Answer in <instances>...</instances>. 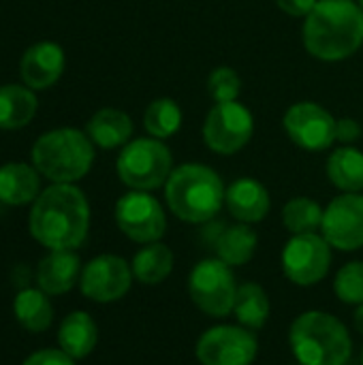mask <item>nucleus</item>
Masks as SVG:
<instances>
[{
    "instance_id": "obj_1",
    "label": "nucleus",
    "mask_w": 363,
    "mask_h": 365,
    "mask_svg": "<svg viewBox=\"0 0 363 365\" xmlns=\"http://www.w3.org/2000/svg\"><path fill=\"white\" fill-rule=\"evenodd\" d=\"M32 237L49 250L79 248L90 229V205L75 184H51L45 188L28 220Z\"/></svg>"
},
{
    "instance_id": "obj_2",
    "label": "nucleus",
    "mask_w": 363,
    "mask_h": 365,
    "mask_svg": "<svg viewBox=\"0 0 363 365\" xmlns=\"http://www.w3.org/2000/svg\"><path fill=\"white\" fill-rule=\"evenodd\" d=\"M306 51L323 62L351 58L363 45V9L355 0H319L304 17Z\"/></svg>"
},
{
    "instance_id": "obj_3",
    "label": "nucleus",
    "mask_w": 363,
    "mask_h": 365,
    "mask_svg": "<svg viewBox=\"0 0 363 365\" xmlns=\"http://www.w3.org/2000/svg\"><path fill=\"white\" fill-rule=\"evenodd\" d=\"M225 184L220 175L201 163H186L171 171L165 184V201L173 216L190 225H205L225 205Z\"/></svg>"
},
{
    "instance_id": "obj_4",
    "label": "nucleus",
    "mask_w": 363,
    "mask_h": 365,
    "mask_svg": "<svg viewBox=\"0 0 363 365\" xmlns=\"http://www.w3.org/2000/svg\"><path fill=\"white\" fill-rule=\"evenodd\" d=\"M289 344L300 365H347L353 353L344 323L323 310L302 312L289 329Z\"/></svg>"
},
{
    "instance_id": "obj_5",
    "label": "nucleus",
    "mask_w": 363,
    "mask_h": 365,
    "mask_svg": "<svg viewBox=\"0 0 363 365\" xmlns=\"http://www.w3.org/2000/svg\"><path fill=\"white\" fill-rule=\"evenodd\" d=\"M94 163V143L77 128H53L32 145V165L53 184H75Z\"/></svg>"
},
{
    "instance_id": "obj_6",
    "label": "nucleus",
    "mask_w": 363,
    "mask_h": 365,
    "mask_svg": "<svg viewBox=\"0 0 363 365\" xmlns=\"http://www.w3.org/2000/svg\"><path fill=\"white\" fill-rule=\"evenodd\" d=\"M173 169L171 150L165 145V141L154 137L131 139L116 160L118 178L131 190L152 192L167 184Z\"/></svg>"
},
{
    "instance_id": "obj_7",
    "label": "nucleus",
    "mask_w": 363,
    "mask_h": 365,
    "mask_svg": "<svg viewBox=\"0 0 363 365\" xmlns=\"http://www.w3.org/2000/svg\"><path fill=\"white\" fill-rule=\"evenodd\" d=\"M188 293L193 304L208 317L223 319L233 312L237 282L231 265L216 259L199 261L188 276Z\"/></svg>"
},
{
    "instance_id": "obj_8",
    "label": "nucleus",
    "mask_w": 363,
    "mask_h": 365,
    "mask_svg": "<svg viewBox=\"0 0 363 365\" xmlns=\"http://www.w3.org/2000/svg\"><path fill=\"white\" fill-rule=\"evenodd\" d=\"M255 135V118L240 101L214 103L203 120V143L223 156H231L248 145Z\"/></svg>"
},
{
    "instance_id": "obj_9",
    "label": "nucleus",
    "mask_w": 363,
    "mask_h": 365,
    "mask_svg": "<svg viewBox=\"0 0 363 365\" xmlns=\"http://www.w3.org/2000/svg\"><path fill=\"white\" fill-rule=\"evenodd\" d=\"M118 229L137 244L160 242L167 231V214L156 197L145 190L122 195L113 210Z\"/></svg>"
},
{
    "instance_id": "obj_10",
    "label": "nucleus",
    "mask_w": 363,
    "mask_h": 365,
    "mask_svg": "<svg viewBox=\"0 0 363 365\" xmlns=\"http://www.w3.org/2000/svg\"><path fill=\"white\" fill-rule=\"evenodd\" d=\"M195 355L201 365H252L259 355V340L242 325H216L201 334Z\"/></svg>"
},
{
    "instance_id": "obj_11",
    "label": "nucleus",
    "mask_w": 363,
    "mask_h": 365,
    "mask_svg": "<svg viewBox=\"0 0 363 365\" xmlns=\"http://www.w3.org/2000/svg\"><path fill=\"white\" fill-rule=\"evenodd\" d=\"M332 265V246L319 233L291 235L282 248V272L297 287L319 284Z\"/></svg>"
},
{
    "instance_id": "obj_12",
    "label": "nucleus",
    "mask_w": 363,
    "mask_h": 365,
    "mask_svg": "<svg viewBox=\"0 0 363 365\" xmlns=\"http://www.w3.org/2000/svg\"><path fill=\"white\" fill-rule=\"evenodd\" d=\"M282 126L287 137L308 152H323L336 143V118L312 101L291 105L282 118Z\"/></svg>"
},
{
    "instance_id": "obj_13",
    "label": "nucleus",
    "mask_w": 363,
    "mask_h": 365,
    "mask_svg": "<svg viewBox=\"0 0 363 365\" xmlns=\"http://www.w3.org/2000/svg\"><path fill=\"white\" fill-rule=\"evenodd\" d=\"M321 235L342 252H355L363 246V195L342 192L323 212Z\"/></svg>"
},
{
    "instance_id": "obj_14",
    "label": "nucleus",
    "mask_w": 363,
    "mask_h": 365,
    "mask_svg": "<svg viewBox=\"0 0 363 365\" xmlns=\"http://www.w3.org/2000/svg\"><path fill=\"white\" fill-rule=\"evenodd\" d=\"M133 278V269L122 257L101 255L83 265L79 289L88 299L96 304H111L122 299L131 291Z\"/></svg>"
},
{
    "instance_id": "obj_15",
    "label": "nucleus",
    "mask_w": 363,
    "mask_h": 365,
    "mask_svg": "<svg viewBox=\"0 0 363 365\" xmlns=\"http://www.w3.org/2000/svg\"><path fill=\"white\" fill-rule=\"evenodd\" d=\"M64 49L53 41H41L28 47L19 62L24 86L30 90H45L53 86L64 73Z\"/></svg>"
},
{
    "instance_id": "obj_16",
    "label": "nucleus",
    "mask_w": 363,
    "mask_h": 365,
    "mask_svg": "<svg viewBox=\"0 0 363 365\" xmlns=\"http://www.w3.org/2000/svg\"><path fill=\"white\" fill-rule=\"evenodd\" d=\"M225 205L237 222L255 225L265 220L272 207L267 188L255 178H240L227 186Z\"/></svg>"
},
{
    "instance_id": "obj_17",
    "label": "nucleus",
    "mask_w": 363,
    "mask_h": 365,
    "mask_svg": "<svg viewBox=\"0 0 363 365\" xmlns=\"http://www.w3.org/2000/svg\"><path fill=\"white\" fill-rule=\"evenodd\" d=\"M81 269L83 267L75 250H49L36 267L39 289L47 295H64L77 284Z\"/></svg>"
},
{
    "instance_id": "obj_18",
    "label": "nucleus",
    "mask_w": 363,
    "mask_h": 365,
    "mask_svg": "<svg viewBox=\"0 0 363 365\" xmlns=\"http://www.w3.org/2000/svg\"><path fill=\"white\" fill-rule=\"evenodd\" d=\"M41 195V178L36 167L26 163H9L0 167V203L26 205Z\"/></svg>"
},
{
    "instance_id": "obj_19",
    "label": "nucleus",
    "mask_w": 363,
    "mask_h": 365,
    "mask_svg": "<svg viewBox=\"0 0 363 365\" xmlns=\"http://www.w3.org/2000/svg\"><path fill=\"white\" fill-rule=\"evenodd\" d=\"M86 135L90 141L103 150H113L126 145L133 137V120L126 111L105 107L96 111L86 126Z\"/></svg>"
},
{
    "instance_id": "obj_20",
    "label": "nucleus",
    "mask_w": 363,
    "mask_h": 365,
    "mask_svg": "<svg viewBox=\"0 0 363 365\" xmlns=\"http://www.w3.org/2000/svg\"><path fill=\"white\" fill-rule=\"evenodd\" d=\"M96 342H98V327L88 312L77 310L64 317L58 329V344L66 355H71L73 359H83L94 351Z\"/></svg>"
},
{
    "instance_id": "obj_21",
    "label": "nucleus",
    "mask_w": 363,
    "mask_h": 365,
    "mask_svg": "<svg viewBox=\"0 0 363 365\" xmlns=\"http://www.w3.org/2000/svg\"><path fill=\"white\" fill-rule=\"evenodd\" d=\"M257 244H259L257 231L246 222H237L231 227H223L214 244V250L220 261H225L231 267H237V265H246L255 257Z\"/></svg>"
},
{
    "instance_id": "obj_22",
    "label": "nucleus",
    "mask_w": 363,
    "mask_h": 365,
    "mask_svg": "<svg viewBox=\"0 0 363 365\" xmlns=\"http://www.w3.org/2000/svg\"><path fill=\"white\" fill-rule=\"evenodd\" d=\"M36 113L34 90L19 83L0 86V128L17 130L32 122Z\"/></svg>"
},
{
    "instance_id": "obj_23",
    "label": "nucleus",
    "mask_w": 363,
    "mask_h": 365,
    "mask_svg": "<svg viewBox=\"0 0 363 365\" xmlns=\"http://www.w3.org/2000/svg\"><path fill=\"white\" fill-rule=\"evenodd\" d=\"M270 314H272L270 295L265 293V289L261 284L244 282L237 287V295H235V304H233V317H235L237 325H242L250 331H259L270 321Z\"/></svg>"
},
{
    "instance_id": "obj_24",
    "label": "nucleus",
    "mask_w": 363,
    "mask_h": 365,
    "mask_svg": "<svg viewBox=\"0 0 363 365\" xmlns=\"http://www.w3.org/2000/svg\"><path fill=\"white\" fill-rule=\"evenodd\" d=\"M173 263L175 257L171 248L165 246L163 242H152V244H143V248L133 257L131 269L135 280L154 287L169 278V274L173 272Z\"/></svg>"
},
{
    "instance_id": "obj_25",
    "label": "nucleus",
    "mask_w": 363,
    "mask_h": 365,
    "mask_svg": "<svg viewBox=\"0 0 363 365\" xmlns=\"http://www.w3.org/2000/svg\"><path fill=\"white\" fill-rule=\"evenodd\" d=\"M327 178L340 192L363 190V152L351 145L334 150L327 158Z\"/></svg>"
},
{
    "instance_id": "obj_26",
    "label": "nucleus",
    "mask_w": 363,
    "mask_h": 365,
    "mask_svg": "<svg viewBox=\"0 0 363 365\" xmlns=\"http://www.w3.org/2000/svg\"><path fill=\"white\" fill-rule=\"evenodd\" d=\"M13 312L17 323L32 334H41L49 329L53 321V308L47 299V293H43L41 289L19 291L13 302Z\"/></svg>"
},
{
    "instance_id": "obj_27",
    "label": "nucleus",
    "mask_w": 363,
    "mask_h": 365,
    "mask_svg": "<svg viewBox=\"0 0 363 365\" xmlns=\"http://www.w3.org/2000/svg\"><path fill=\"white\" fill-rule=\"evenodd\" d=\"M182 120H184V115H182L180 105L167 96L154 98L143 113V126H145L148 135L154 139H160V141L173 137L180 130Z\"/></svg>"
},
{
    "instance_id": "obj_28",
    "label": "nucleus",
    "mask_w": 363,
    "mask_h": 365,
    "mask_svg": "<svg viewBox=\"0 0 363 365\" xmlns=\"http://www.w3.org/2000/svg\"><path fill=\"white\" fill-rule=\"evenodd\" d=\"M323 207L308 197H295L282 207V225L291 235L317 233L323 225Z\"/></svg>"
},
{
    "instance_id": "obj_29",
    "label": "nucleus",
    "mask_w": 363,
    "mask_h": 365,
    "mask_svg": "<svg viewBox=\"0 0 363 365\" xmlns=\"http://www.w3.org/2000/svg\"><path fill=\"white\" fill-rule=\"evenodd\" d=\"M334 293L342 304L362 306L363 304V261L347 263L334 280Z\"/></svg>"
},
{
    "instance_id": "obj_30",
    "label": "nucleus",
    "mask_w": 363,
    "mask_h": 365,
    "mask_svg": "<svg viewBox=\"0 0 363 365\" xmlns=\"http://www.w3.org/2000/svg\"><path fill=\"white\" fill-rule=\"evenodd\" d=\"M208 94L214 103H231L242 94V77L231 66H216L208 75Z\"/></svg>"
},
{
    "instance_id": "obj_31",
    "label": "nucleus",
    "mask_w": 363,
    "mask_h": 365,
    "mask_svg": "<svg viewBox=\"0 0 363 365\" xmlns=\"http://www.w3.org/2000/svg\"><path fill=\"white\" fill-rule=\"evenodd\" d=\"M24 365H75V359L66 355L62 349H43L32 353Z\"/></svg>"
},
{
    "instance_id": "obj_32",
    "label": "nucleus",
    "mask_w": 363,
    "mask_h": 365,
    "mask_svg": "<svg viewBox=\"0 0 363 365\" xmlns=\"http://www.w3.org/2000/svg\"><path fill=\"white\" fill-rule=\"evenodd\" d=\"M362 137V124L353 118H340L336 120V141L342 145L355 143Z\"/></svg>"
},
{
    "instance_id": "obj_33",
    "label": "nucleus",
    "mask_w": 363,
    "mask_h": 365,
    "mask_svg": "<svg viewBox=\"0 0 363 365\" xmlns=\"http://www.w3.org/2000/svg\"><path fill=\"white\" fill-rule=\"evenodd\" d=\"M319 0H276L278 9L285 11L291 17H306Z\"/></svg>"
},
{
    "instance_id": "obj_34",
    "label": "nucleus",
    "mask_w": 363,
    "mask_h": 365,
    "mask_svg": "<svg viewBox=\"0 0 363 365\" xmlns=\"http://www.w3.org/2000/svg\"><path fill=\"white\" fill-rule=\"evenodd\" d=\"M355 327H357V331L363 336V304L362 306H357V310H355Z\"/></svg>"
},
{
    "instance_id": "obj_35",
    "label": "nucleus",
    "mask_w": 363,
    "mask_h": 365,
    "mask_svg": "<svg viewBox=\"0 0 363 365\" xmlns=\"http://www.w3.org/2000/svg\"><path fill=\"white\" fill-rule=\"evenodd\" d=\"M359 6H362V9H363V0H359Z\"/></svg>"
},
{
    "instance_id": "obj_36",
    "label": "nucleus",
    "mask_w": 363,
    "mask_h": 365,
    "mask_svg": "<svg viewBox=\"0 0 363 365\" xmlns=\"http://www.w3.org/2000/svg\"><path fill=\"white\" fill-rule=\"evenodd\" d=\"M362 365H363V353H362Z\"/></svg>"
}]
</instances>
